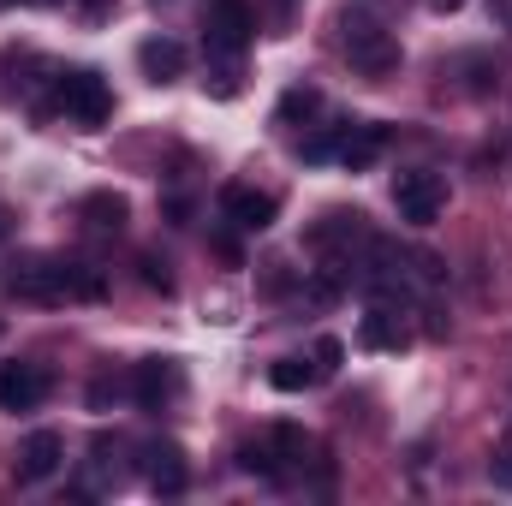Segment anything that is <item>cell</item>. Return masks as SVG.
<instances>
[{"label": "cell", "instance_id": "3", "mask_svg": "<svg viewBox=\"0 0 512 506\" xmlns=\"http://www.w3.org/2000/svg\"><path fill=\"white\" fill-rule=\"evenodd\" d=\"M346 36H340V48H346V60L358 66V72H370V78H387L393 66H399V42H393V30H382L376 18H364V12H346V24H340Z\"/></svg>", "mask_w": 512, "mask_h": 506}, {"label": "cell", "instance_id": "14", "mask_svg": "<svg viewBox=\"0 0 512 506\" xmlns=\"http://www.w3.org/2000/svg\"><path fill=\"white\" fill-rule=\"evenodd\" d=\"M84 221H90L96 233H126L131 203L120 197V191H90V197H84Z\"/></svg>", "mask_w": 512, "mask_h": 506}, {"label": "cell", "instance_id": "22", "mask_svg": "<svg viewBox=\"0 0 512 506\" xmlns=\"http://www.w3.org/2000/svg\"><path fill=\"white\" fill-rule=\"evenodd\" d=\"M292 18V0H274V24H286Z\"/></svg>", "mask_w": 512, "mask_h": 506}, {"label": "cell", "instance_id": "20", "mask_svg": "<svg viewBox=\"0 0 512 506\" xmlns=\"http://www.w3.org/2000/svg\"><path fill=\"white\" fill-rule=\"evenodd\" d=\"M489 477H495V489H512V435L501 441V453L489 459Z\"/></svg>", "mask_w": 512, "mask_h": 506}, {"label": "cell", "instance_id": "15", "mask_svg": "<svg viewBox=\"0 0 512 506\" xmlns=\"http://www.w3.org/2000/svg\"><path fill=\"white\" fill-rule=\"evenodd\" d=\"M268 381H274L280 393H304V387L322 381V370H316V358H280V364L268 370Z\"/></svg>", "mask_w": 512, "mask_h": 506}, {"label": "cell", "instance_id": "6", "mask_svg": "<svg viewBox=\"0 0 512 506\" xmlns=\"http://www.w3.org/2000/svg\"><path fill=\"white\" fill-rule=\"evenodd\" d=\"M179 393H185V370H179L173 358H143V364L131 370V399H137L143 411H167Z\"/></svg>", "mask_w": 512, "mask_h": 506}, {"label": "cell", "instance_id": "9", "mask_svg": "<svg viewBox=\"0 0 512 506\" xmlns=\"http://www.w3.org/2000/svg\"><path fill=\"white\" fill-rule=\"evenodd\" d=\"M48 399V370L30 364V358H12L0 364V411H36Z\"/></svg>", "mask_w": 512, "mask_h": 506}, {"label": "cell", "instance_id": "8", "mask_svg": "<svg viewBox=\"0 0 512 506\" xmlns=\"http://www.w3.org/2000/svg\"><path fill=\"white\" fill-rule=\"evenodd\" d=\"M358 346H370V352H405V346H411L405 304H382V298H370V310H364V322H358Z\"/></svg>", "mask_w": 512, "mask_h": 506}, {"label": "cell", "instance_id": "23", "mask_svg": "<svg viewBox=\"0 0 512 506\" xmlns=\"http://www.w3.org/2000/svg\"><path fill=\"white\" fill-rule=\"evenodd\" d=\"M429 6H435V12H459L465 0H429Z\"/></svg>", "mask_w": 512, "mask_h": 506}, {"label": "cell", "instance_id": "10", "mask_svg": "<svg viewBox=\"0 0 512 506\" xmlns=\"http://www.w3.org/2000/svg\"><path fill=\"white\" fill-rule=\"evenodd\" d=\"M60 465H66V441H60L54 429H36V435L18 447V483H48Z\"/></svg>", "mask_w": 512, "mask_h": 506}, {"label": "cell", "instance_id": "17", "mask_svg": "<svg viewBox=\"0 0 512 506\" xmlns=\"http://www.w3.org/2000/svg\"><path fill=\"white\" fill-rule=\"evenodd\" d=\"M316 108H322V90L316 84H292L280 96V120H298V114H316Z\"/></svg>", "mask_w": 512, "mask_h": 506}, {"label": "cell", "instance_id": "21", "mask_svg": "<svg viewBox=\"0 0 512 506\" xmlns=\"http://www.w3.org/2000/svg\"><path fill=\"white\" fill-rule=\"evenodd\" d=\"M6 239H12V209L0 203V245H6Z\"/></svg>", "mask_w": 512, "mask_h": 506}, {"label": "cell", "instance_id": "4", "mask_svg": "<svg viewBox=\"0 0 512 506\" xmlns=\"http://www.w3.org/2000/svg\"><path fill=\"white\" fill-rule=\"evenodd\" d=\"M393 209H399V221H411V227H435L441 209H447V179L429 173V167L393 173Z\"/></svg>", "mask_w": 512, "mask_h": 506}, {"label": "cell", "instance_id": "16", "mask_svg": "<svg viewBox=\"0 0 512 506\" xmlns=\"http://www.w3.org/2000/svg\"><path fill=\"white\" fill-rule=\"evenodd\" d=\"M239 471H251V477H268V483H280V477H286V465H280L274 441H268V447H239Z\"/></svg>", "mask_w": 512, "mask_h": 506}, {"label": "cell", "instance_id": "1", "mask_svg": "<svg viewBox=\"0 0 512 506\" xmlns=\"http://www.w3.org/2000/svg\"><path fill=\"white\" fill-rule=\"evenodd\" d=\"M0 286H6V298L42 304V310H60V304H102V298H108V274H102V268L66 262V256H48V251L6 256Z\"/></svg>", "mask_w": 512, "mask_h": 506}, {"label": "cell", "instance_id": "13", "mask_svg": "<svg viewBox=\"0 0 512 506\" xmlns=\"http://www.w3.org/2000/svg\"><path fill=\"white\" fill-rule=\"evenodd\" d=\"M137 66H143L149 84H173L185 72V48L173 36H149V42H137Z\"/></svg>", "mask_w": 512, "mask_h": 506}, {"label": "cell", "instance_id": "5", "mask_svg": "<svg viewBox=\"0 0 512 506\" xmlns=\"http://www.w3.org/2000/svg\"><path fill=\"white\" fill-rule=\"evenodd\" d=\"M256 36V12L245 0H215L209 6V24H203V42H209V60H239Z\"/></svg>", "mask_w": 512, "mask_h": 506}, {"label": "cell", "instance_id": "19", "mask_svg": "<svg viewBox=\"0 0 512 506\" xmlns=\"http://www.w3.org/2000/svg\"><path fill=\"white\" fill-rule=\"evenodd\" d=\"M310 358H316V370H322V381L334 376V370H340V358H346V346H340V340H334V334H322V340H316V352H310Z\"/></svg>", "mask_w": 512, "mask_h": 506}, {"label": "cell", "instance_id": "2", "mask_svg": "<svg viewBox=\"0 0 512 506\" xmlns=\"http://www.w3.org/2000/svg\"><path fill=\"white\" fill-rule=\"evenodd\" d=\"M54 108H60L66 120H78V126H102V120L114 114V90H108V78L90 72V66L54 72Z\"/></svg>", "mask_w": 512, "mask_h": 506}, {"label": "cell", "instance_id": "24", "mask_svg": "<svg viewBox=\"0 0 512 506\" xmlns=\"http://www.w3.org/2000/svg\"><path fill=\"white\" fill-rule=\"evenodd\" d=\"M0 6H12V0H0Z\"/></svg>", "mask_w": 512, "mask_h": 506}, {"label": "cell", "instance_id": "7", "mask_svg": "<svg viewBox=\"0 0 512 506\" xmlns=\"http://www.w3.org/2000/svg\"><path fill=\"white\" fill-rule=\"evenodd\" d=\"M280 215V203L256 185H221V221H233L239 233H268Z\"/></svg>", "mask_w": 512, "mask_h": 506}, {"label": "cell", "instance_id": "18", "mask_svg": "<svg viewBox=\"0 0 512 506\" xmlns=\"http://www.w3.org/2000/svg\"><path fill=\"white\" fill-rule=\"evenodd\" d=\"M137 274H143V286H149V292H161V298H167V292H173V274H167V262H161V256H137Z\"/></svg>", "mask_w": 512, "mask_h": 506}, {"label": "cell", "instance_id": "11", "mask_svg": "<svg viewBox=\"0 0 512 506\" xmlns=\"http://www.w3.org/2000/svg\"><path fill=\"white\" fill-rule=\"evenodd\" d=\"M382 149H387V126H376V120H370V126H340V149H334V161H340L346 173H364Z\"/></svg>", "mask_w": 512, "mask_h": 506}, {"label": "cell", "instance_id": "12", "mask_svg": "<svg viewBox=\"0 0 512 506\" xmlns=\"http://www.w3.org/2000/svg\"><path fill=\"white\" fill-rule=\"evenodd\" d=\"M143 459H149V489H155V495H185L191 471H185V453H179V441H155Z\"/></svg>", "mask_w": 512, "mask_h": 506}]
</instances>
